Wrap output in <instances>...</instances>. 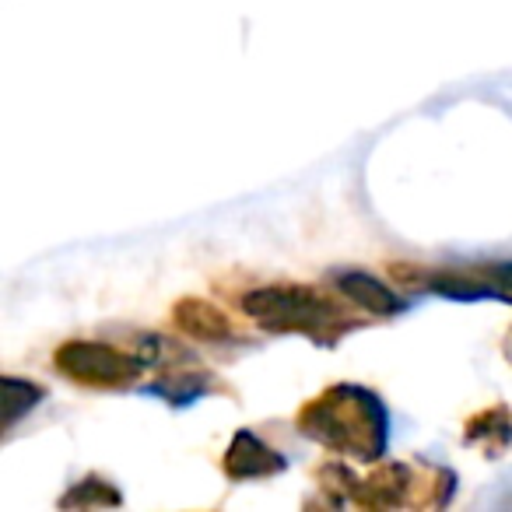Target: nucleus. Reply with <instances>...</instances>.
Listing matches in <instances>:
<instances>
[{
	"instance_id": "nucleus-1",
	"label": "nucleus",
	"mask_w": 512,
	"mask_h": 512,
	"mask_svg": "<svg viewBox=\"0 0 512 512\" xmlns=\"http://www.w3.org/2000/svg\"><path fill=\"white\" fill-rule=\"evenodd\" d=\"M299 432L330 453L376 463L390 442V414L372 390L355 383L330 386L299 411Z\"/></svg>"
},
{
	"instance_id": "nucleus-2",
	"label": "nucleus",
	"mask_w": 512,
	"mask_h": 512,
	"mask_svg": "<svg viewBox=\"0 0 512 512\" xmlns=\"http://www.w3.org/2000/svg\"><path fill=\"white\" fill-rule=\"evenodd\" d=\"M242 313L267 334H302L323 348H334L358 323L348 320L334 299L309 285H264L242 295Z\"/></svg>"
},
{
	"instance_id": "nucleus-3",
	"label": "nucleus",
	"mask_w": 512,
	"mask_h": 512,
	"mask_svg": "<svg viewBox=\"0 0 512 512\" xmlns=\"http://www.w3.org/2000/svg\"><path fill=\"white\" fill-rule=\"evenodd\" d=\"M57 372H64L71 383L95 386V390H127L141 379L148 369L141 355H127V351L113 348L102 341H67L53 355Z\"/></svg>"
},
{
	"instance_id": "nucleus-4",
	"label": "nucleus",
	"mask_w": 512,
	"mask_h": 512,
	"mask_svg": "<svg viewBox=\"0 0 512 512\" xmlns=\"http://www.w3.org/2000/svg\"><path fill=\"white\" fill-rule=\"evenodd\" d=\"M288 467V460L281 453H274L260 435H253L249 428H239L232 435L225 449V460H221V470H225L232 481H264V477H274Z\"/></svg>"
},
{
	"instance_id": "nucleus-5",
	"label": "nucleus",
	"mask_w": 512,
	"mask_h": 512,
	"mask_svg": "<svg viewBox=\"0 0 512 512\" xmlns=\"http://www.w3.org/2000/svg\"><path fill=\"white\" fill-rule=\"evenodd\" d=\"M172 320L183 334H190L193 341H204V344H228V341H242V334L232 327L225 313L218 306L204 299H183L176 302L172 309Z\"/></svg>"
},
{
	"instance_id": "nucleus-6",
	"label": "nucleus",
	"mask_w": 512,
	"mask_h": 512,
	"mask_svg": "<svg viewBox=\"0 0 512 512\" xmlns=\"http://www.w3.org/2000/svg\"><path fill=\"white\" fill-rule=\"evenodd\" d=\"M334 285L344 299H351L358 309H365V313H372V316H397L407 309V302L400 299L393 288H386L383 281L365 271H341L334 278Z\"/></svg>"
},
{
	"instance_id": "nucleus-7",
	"label": "nucleus",
	"mask_w": 512,
	"mask_h": 512,
	"mask_svg": "<svg viewBox=\"0 0 512 512\" xmlns=\"http://www.w3.org/2000/svg\"><path fill=\"white\" fill-rule=\"evenodd\" d=\"M211 386H214L211 372L200 369V365H193L190 358H183L179 365H165L162 379H158V383H151L148 393L162 397L165 404H193V400L204 397Z\"/></svg>"
},
{
	"instance_id": "nucleus-8",
	"label": "nucleus",
	"mask_w": 512,
	"mask_h": 512,
	"mask_svg": "<svg viewBox=\"0 0 512 512\" xmlns=\"http://www.w3.org/2000/svg\"><path fill=\"white\" fill-rule=\"evenodd\" d=\"M467 442L470 446H484L488 453H498L512 442V414L505 407H488L477 418H470L467 425Z\"/></svg>"
},
{
	"instance_id": "nucleus-9",
	"label": "nucleus",
	"mask_w": 512,
	"mask_h": 512,
	"mask_svg": "<svg viewBox=\"0 0 512 512\" xmlns=\"http://www.w3.org/2000/svg\"><path fill=\"white\" fill-rule=\"evenodd\" d=\"M46 397L43 386L29 383V379H4V428H15L22 421V414H29L39 400Z\"/></svg>"
},
{
	"instance_id": "nucleus-10",
	"label": "nucleus",
	"mask_w": 512,
	"mask_h": 512,
	"mask_svg": "<svg viewBox=\"0 0 512 512\" xmlns=\"http://www.w3.org/2000/svg\"><path fill=\"white\" fill-rule=\"evenodd\" d=\"M120 502L123 495L109 481H102V477H85V481H78L60 498L64 509H95V505H120Z\"/></svg>"
},
{
	"instance_id": "nucleus-11",
	"label": "nucleus",
	"mask_w": 512,
	"mask_h": 512,
	"mask_svg": "<svg viewBox=\"0 0 512 512\" xmlns=\"http://www.w3.org/2000/svg\"><path fill=\"white\" fill-rule=\"evenodd\" d=\"M470 278L477 281L481 299H502L512 306V260L509 264H484L470 271Z\"/></svg>"
},
{
	"instance_id": "nucleus-12",
	"label": "nucleus",
	"mask_w": 512,
	"mask_h": 512,
	"mask_svg": "<svg viewBox=\"0 0 512 512\" xmlns=\"http://www.w3.org/2000/svg\"><path fill=\"white\" fill-rule=\"evenodd\" d=\"M502 348H505V358H509V362H512V330H509V334H505V344H502Z\"/></svg>"
}]
</instances>
